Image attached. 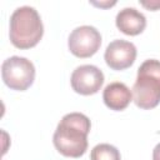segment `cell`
Listing matches in <instances>:
<instances>
[{
  "label": "cell",
  "mask_w": 160,
  "mask_h": 160,
  "mask_svg": "<svg viewBox=\"0 0 160 160\" xmlns=\"http://www.w3.org/2000/svg\"><path fill=\"white\" fill-rule=\"evenodd\" d=\"M44 35V25L39 12L31 6H20L10 16L9 38L21 50L34 48Z\"/></svg>",
  "instance_id": "obj_2"
},
{
  "label": "cell",
  "mask_w": 160,
  "mask_h": 160,
  "mask_svg": "<svg viewBox=\"0 0 160 160\" xmlns=\"http://www.w3.org/2000/svg\"><path fill=\"white\" fill-rule=\"evenodd\" d=\"M90 119L81 112H69L62 116L52 136L55 149L64 156L80 158L88 150Z\"/></svg>",
  "instance_id": "obj_1"
},
{
  "label": "cell",
  "mask_w": 160,
  "mask_h": 160,
  "mask_svg": "<svg viewBox=\"0 0 160 160\" xmlns=\"http://www.w3.org/2000/svg\"><path fill=\"white\" fill-rule=\"evenodd\" d=\"M140 4L146 8L148 10H151V11H155V10H159L160 9V1H156V0H151V1H140Z\"/></svg>",
  "instance_id": "obj_11"
},
{
  "label": "cell",
  "mask_w": 160,
  "mask_h": 160,
  "mask_svg": "<svg viewBox=\"0 0 160 160\" xmlns=\"http://www.w3.org/2000/svg\"><path fill=\"white\" fill-rule=\"evenodd\" d=\"M116 28L125 35L135 36L141 34L146 28V18L135 8H124L115 19Z\"/></svg>",
  "instance_id": "obj_8"
},
{
  "label": "cell",
  "mask_w": 160,
  "mask_h": 160,
  "mask_svg": "<svg viewBox=\"0 0 160 160\" xmlns=\"http://www.w3.org/2000/svg\"><path fill=\"white\" fill-rule=\"evenodd\" d=\"M102 100L105 105L115 111H121L129 106L132 100V92L130 89L120 81H114L106 85L102 92Z\"/></svg>",
  "instance_id": "obj_9"
},
{
  "label": "cell",
  "mask_w": 160,
  "mask_h": 160,
  "mask_svg": "<svg viewBox=\"0 0 160 160\" xmlns=\"http://www.w3.org/2000/svg\"><path fill=\"white\" fill-rule=\"evenodd\" d=\"M152 160H160V142L152 150Z\"/></svg>",
  "instance_id": "obj_12"
},
{
  "label": "cell",
  "mask_w": 160,
  "mask_h": 160,
  "mask_svg": "<svg viewBox=\"0 0 160 160\" xmlns=\"http://www.w3.org/2000/svg\"><path fill=\"white\" fill-rule=\"evenodd\" d=\"M101 45V35L99 30L90 25L75 28L68 39V46L72 55L80 59L90 58L98 52Z\"/></svg>",
  "instance_id": "obj_5"
},
{
  "label": "cell",
  "mask_w": 160,
  "mask_h": 160,
  "mask_svg": "<svg viewBox=\"0 0 160 160\" xmlns=\"http://www.w3.org/2000/svg\"><path fill=\"white\" fill-rule=\"evenodd\" d=\"M1 78L11 90L25 91L35 80V66L26 58L10 56L1 65Z\"/></svg>",
  "instance_id": "obj_4"
},
{
  "label": "cell",
  "mask_w": 160,
  "mask_h": 160,
  "mask_svg": "<svg viewBox=\"0 0 160 160\" xmlns=\"http://www.w3.org/2000/svg\"><path fill=\"white\" fill-rule=\"evenodd\" d=\"M92 5H95V6H100V8H109V6H112V5H115L116 2L115 1H112V2H91Z\"/></svg>",
  "instance_id": "obj_13"
},
{
  "label": "cell",
  "mask_w": 160,
  "mask_h": 160,
  "mask_svg": "<svg viewBox=\"0 0 160 160\" xmlns=\"http://www.w3.org/2000/svg\"><path fill=\"white\" fill-rule=\"evenodd\" d=\"M70 84L72 90L80 95H94L104 84V74L95 65H80L72 71Z\"/></svg>",
  "instance_id": "obj_6"
},
{
  "label": "cell",
  "mask_w": 160,
  "mask_h": 160,
  "mask_svg": "<svg viewBox=\"0 0 160 160\" xmlns=\"http://www.w3.org/2000/svg\"><path fill=\"white\" fill-rule=\"evenodd\" d=\"M132 100L144 110L154 109L160 102V61L156 59L145 60L138 69L132 86Z\"/></svg>",
  "instance_id": "obj_3"
},
{
  "label": "cell",
  "mask_w": 160,
  "mask_h": 160,
  "mask_svg": "<svg viewBox=\"0 0 160 160\" xmlns=\"http://www.w3.org/2000/svg\"><path fill=\"white\" fill-rule=\"evenodd\" d=\"M104 59L106 65L116 71L130 68L136 59V46L126 40H112L105 50Z\"/></svg>",
  "instance_id": "obj_7"
},
{
  "label": "cell",
  "mask_w": 160,
  "mask_h": 160,
  "mask_svg": "<svg viewBox=\"0 0 160 160\" xmlns=\"http://www.w3.org/2000/svg\"><path fill=\"white\" fill-rule=\"evenodd\" d=\"M90 160H121L120 151L110 144H98L90 152Z\"/></svg>",
  "instance_id": "obj_10"
}]
</instances>
